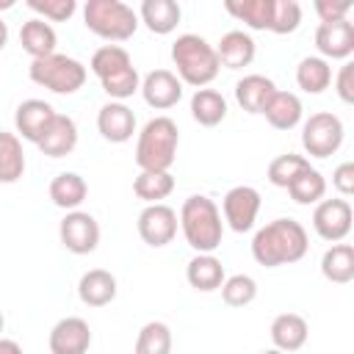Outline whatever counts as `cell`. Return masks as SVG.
<instances>
[{
    "label": "cell",
    "mask_w": 354,
    "mask_h": 354,
    "mask_svg": "<svg viewBox=\"0 0 354 354\" xmlns=\"http://www.w3.org/2000/svg\"><path fill=\"white\" fill-rule=\"evenodd\" d=\"M307 230L296 218H274L266 227H260L252 238V257L266 268L299 263L307 254Z\"/></svg>",
    "instance_id": "6da1fadb"
},
{
    "label": "cell",
    "mask_w": 354,
    "mask_h": 354,
    "mask_svg": "<svg viewBox=\"0 0 354 354\" xmlns=\"http://www.w3.org/2000/svg\"><path fill=\"white\" fill-rule=\"evenodd\" d=\"M177 221L185 235V243L196 254H213L221 246L224 221H221V210L216 207V202L210 196H205V194L188 196L180 207Z\"/></svg>",
    "instance_id": "7a4b0ae2"
},
{
    "label": "cell",
    "mask_w": 354,
    "mask_h": 354,
    "mask_svg": "<svg viewBox=\"0 0 354 354\" xmlns=\"http://www.w3.org/2000/svg\"><path fill=\"white\" fill-rule=\"evenodd\" d=\"M88 69L97 75L102 91L113 102H124L141 88L138 69L133 66V58L122 44H102L100 50H94Z\"/></svg>",
    "instance_id": "3957f363"
},
{
    "label": "cell",
    "mask_w": 354,
    "mask_h": 354,
    "mask_svg": "<svg viewBox=\"0 0 354 354\" xmlns=\"http://www.w3.org/2000/svg\"><path fill=\"white\" fill-rule=\"evenodd\" d=\"M171 64L177 66L180 83H188L194 88H205L207 83L216 80L221 64L213 50V44L196 33H183L171 44Z\"/></svg>",
    "instance_id": "277c9868"
},
{
    "label": "cell",
    "mask_w": 354,
    "mask_h": 354,
    "mask_svg": "<svg viewBox=\"0 0 354 354\" xmlns=\"http://www.w3.org/2000/svg\"><path fill=\"white\" fill-rule=\"evenodd\" d=\"M177 147H180L177 122L169 116H155L138 133L136 163L141 171H169L174 166Z\"/></svg>",
    "instance_id": "5b68a950"
},
{
    "label": "cell",
    "mask_w": 354,
    "mask_h": 354,
    "mask_svg": "<svg viewBox=\"0 0 354 354\" xmlns=\"http://www.w3.org/2000/svg\"><path fill=\"white\" fill-rule=\"evenodd\" d=\"M83 25L105 41H127L138 30V11L122 0H88L83 6Z\"/></svg>",
    "instance_id": "8992f818"
},
{
    "label": "cell",
    "mask_w": 354,
    "mask_h": 354,
    "mask_svg": "<svg viewBox=\"0 0 354 354\" xmlns=\"http://www.w3.org/2000/svg\"><path fill=\"white\" fill-rule=\"evenodd\" d=\"M28 77L36 86H41V88H47L53 94H75L77 88H83L88 72L77 58L64 55V53H53L47 58L30 61Z\"/></svg>",
    "instance_id": "52a82bcc"
},
{
    "label": "cell",
    "mask_w": 354,
    "mask_h": 354,
    "mask_svg": "<svg viewBox=\"0 0 354 354\" xmlns=\"http://www.w3.org/2000/svg\"><path fill=\"white\" fill-rule=\"evenodd\" d=\"M343 122L340 116L329 113V111H318L310 113L301 124V147L310 158H329L340 149L343 144Z\"/></svg>",
    "instance_id": "ba28073f"
},
{
    "label": "cell",
    "mask_w": 354,
    "mask_h": 354,
    "mask_svg": "<svg viewBox=\"0 0 354 354\" xmlns=\"http://www.w3.org/2000/svg\"><path fill=\"white\" fill-rule=\"evenodd\" d=\"M58 238L66 252L72 254H88L100 243V224L86 210H69L58 224Z\"/></svg>",
    "instance_id": "9c48e42d"
},
{
    "label": "cell",
    "mask_w": 354,
    "mask_h": 354,
    "mask_svg": "<svg viewBox=\"0 0 354 354\" xmlns=\"http://www.w3.org/2000/svg\"><path fill=\"white\" fill-rule=\"evenodd\" d=\"M221 213L230 230L249 232L260 213V191L252 185H235L221 199Z\"/></svg>",
    "instance_id": "30bf717a"
},
{
    "label": "cell",
    "mask_w": 354,
    "mask_h": 354,
    "mask_svg": "<svg viewBox=\"0 0 354 354\" xmlns=\"http://www.w3.org/2000/svg\"><path fill=\"white\" fill-rule=\"evenodd\" d=\"M313 230L329 243H340L351 232V205L348 199H321L313 210Z\"/></svg>",
    "instance_id": "8fae6325"
},
{
    "label": "cell",
    "mask_w": 354,
    "mask_h": 354,
    "mask_svg": "<svg viewBox=\"0 0 354 354\" xmlns=\"http://www.w3.org/2000/svg\"><path fill=\"white\" fill-rule=\"evenodd\" d=\"M177 224H180V221H177L174 207H169V205H163V202L147 205V207L138 213V221H136L141 241H144L147 246H152V249H160V246L171 243L174 235H177Z\"/></svg>",
    "instance_id": "7c38bea8"
},
{
    "label": "cell",
    "mask_w": 354,
    "mask_h": 354,
    "mask_svg": "<svg viewBox=\"0 0 354 354\" xmlns=\"http://www.w3.org/2000/svg\"><path fill=\"white\" fill-rule=\"evenodd\" d=\"M315 47L324 61H348L354 53V22H321L315 28Z\"/></svg>",
    "instance_id": "4fadbf2b"
},
{
    "label": "cell",
    "mask_w": 354,
    "mask_h": 354,
    "mask_svg": "<svg viewBox=\"0 0 354 354\" xmlns=\"http://www.w3.org/2000/svg\"><path fill=\"white\" fill-rule=\"evenodd\" d=\"M141 97L155 111H169L183 100V83L171 69H152L141 80Z\"/></svg>",
    "instance_id": "5bb4252c"
},
{
    "label": "cell",
    "mask_w": 354,
    "mask_h": 354,
    "mask_svg": "<svg viewBox=\"0 0 354 354\" xmlns=\"http://www.w3.org/2000/svg\"><path fill=\"white\" fill-rule=\"evenodd\" d=\"M50 354H86L91 346V329L83 318L66 315L50 329Z\"/></svg>",
    "instance_id": "9a60e30c"
},
{
    "label": "cell",
    "mask_w": 354,
    "mask_h": 354,
    "mask_svg": "<svg viewBox=\"0 0 354 354\" xmlns=\"http://www.w3.org/2000/svg\"><path fill=\"white\" fill-rule=\"evenodd\" d=\"M97 130L111 144H124L136 133V113L124 102H105L97 113Z\"/></svg>",
    "instance_id": "2e32d148"
},
{
    "label": "cell",
    "mask_w": 354,
    "mask_h": 354,
    "mask_svg": "<svg viewBox=\"0 0 354 354\" xmlns=\"http://www.w3.org/2000/svg\"><path fill=\"white\" fill-rule=\"evenodd\" d=\"M55 119V108L44 100H22L14 111V127L25 141H39L47 124Z\"/></svg>",
    "instance_id": "e0dca14e"
},
{
    "label": "cell",
    "mask_w": 354,
    "mask_h": 354,
    "mask_svg": "<svg viewBox=\"0 0 354 354\" xmlns=\"http://www.w3.org/2000/svg\"><path fill=\"white\" fill-rule=\"evenodd\" d=\"M36 147L47 155V158H64L77 147V124L72 116L66 113H55V119L47 124V130L41 133V138L36 141Z\"/></svg>",
    "instance_id": "ac0fdd59"
},
{
    "label": "cell",
    "mask_w": 354,
    "mask_h": 354,
    "mask_svg": "<svg viewBox=\"0 0 354 354\" xmlns=\"http://www.w3.org/2000/svg\"><path fill=\"white\" fill-rule=\"evenodd\" d=\"M213 50L218 55V64L227 66V69H243V66H249L254 61V53H257L254 39L246 30H227Z\"/></svg>",
    "instance_id": "d6986e66"
},
{
    "label": "cell",
    "mask_w": 354,
    "mask_h": 354,
    "mask_svg": "<svg viewBox=\"0 0 354 354\" xmlns=\"http://www.w3.org/2000/svg\"><path fill=\"white\" fill-rule=\"evenodd\" d=\"M268 335H271L274 348L290 354V351H299V348L307 343L310 326H307V321H304L299 313H279V315L271 321Z\"/></svg>",
    "instance_id": "ffe728a7"
},
{
    "label": "cell",
    "mask_w": 354,
    "mask_h": 354,
    "mask_svg": "<svg viewBox=\"0 0 354 354\" xmlns=\"http://www.w3.org/2000/svg\"><path fill=\"white\" fill-rule=\"evenodd\" d=\"M116 277L105 268H91L77 282V296L86 307H105L116 299Z\"/></svg>",
    "instance_id": "44dd1931"
},
{
    "label": "cell",
    "mask_w": 354,
    "mask_h": 354,
    "mask_svg": "<svg viewBox=\"0 0 354 354\" xmlns=\"http://www.w3.org/2000/svg\"><path fill=\"white\" fill-rule=\"evenodd\" d=\"M183 19V8L174 0H144L138 8V22L147 25V30L166 36L171 33Z\"/></svg>",
    "instance_id": "7402d4cb"
},
{
    "label": "cell",
    "mask_w": 354,
    "mask_h": 354,
    "mask_svg": "<svg viewBox=\"0 0 354 354\" xmlns=\"http://www.w3.org/2000/svg\"><path fill=\"white\" fill-rule=\"evenodd\" d=\"M301 113H304L301 100L293 91H279V88L271 94V100L263 108V116L274 130H293L301 122Z\"/></svg>",
    "instance_id": "603a6c76"
},
{
    "label": "cell",
    "mask_w": 354,
    "mask_h": 354,
    "mask_svg": "<svg viewBox=\"0 0 354 354\" xmlns=\"http://www.w3.org/2000/svg\"><path fill=\"white\" fill-rule=\"evenodd\" d=\"M185 279L194 290H202V293H210V290H218L221 282L227 279L224 274V266L216 254H194L185 266Z\"/></svg>",
    "instance_id": "cb8c5ba5"
},
{
    "label": "cell",
    "mask_w": 354,
    "mask_h": 354,
    "mask_svg": "<svg viewBox=\"0 0 354 354\" xmlns=\"http://www.w3.org/2000/svg\"><path fill=\"white\" fill-rule=\"evenodd\" d=\"M19 44L22 50L36 61V58H47L55 53V44H58V36H55V28L39 17L22 22L19 28Z\"/></svg>",
    "instance_id": "d4e9b609"
},
{
    "label": "cell",
    "mask_w": 354,
    "mask_h": 354,
    "mask_svg": "<svg viewBox=\"0 0 354 354\" xmlns=\"http://www.w3.org/2000/svg\"><path fill=\"white\" fill-rule=\"evenodd\" d=\"M274 91H277V83L266 75H243L235 83V100L246 113H263Z\"/></svg>",
    "instance_id": "484cf974"
},
{
    "label": "cell",
    "mask_w": 354,
    "mask_h": 354,
    "mask_svg": "<svg viewBox=\"0 0 354 354\" xmlns=\"http://www.w3.org/2000/svg\"><path fill=\"white\" fill-rule=\"evenodd\" d=\"M47 191H50L53 205L69 213V210H77L83 205V199L88 194V185H86V180L77 171H61V174H55L50 180Z\"/></svg>",
    "instance_id": "4316f807"
},
{
    "label": "cell",
    "mask_w": 354,
    "mask_h": 354,
    "mask_svg": "<svg viewBox=\"0 0 354 354\" xmlns=\"http://www.w3.org/2000/svg\"><path fill=\"white\" fill-rule=\"evenodd\" d=\"M321 274L335 285H348L354 279V246L343 241L332 243L321 257Z\"/></svg>",
    "instance_id": "83f0119b"
},
{
    "label": "cell",
    "mask_w": 354,
    "mask_h": 354,
    "mask_svg": "<svg viewBox=\"0 0 354 354\" xmlns=\"http://www.w3.org/2000/svg\"><path fill=\"white\" fill-rule=\"evenodd\" d=\"M191 116L202 127H216L227 119V100L216 88H196L191 97Z\"/></svg>",
    "instance_id": "f1b7e54d"
},
{
    "label": "cell",
    "mask_w": 354,
    "mask_h": 354,
    "mask_svg": "<svg viewBox=\"0 0 354 354\" xmlns=\"http://www.w3.org/2000/svg\"><path fill=\"white\" fill-rule=\"evenodd\" d=\"M227 14L243 22L252 30H268L274 17V0H227Z\"/></svg>",
    "instance_id": "f546056e"
},
{
    "label": "cell",
    "mask_w": 354,
    "mask_h": 354,
    "mask_svg": "<svg viewBox=\"0 0 354 354\" xmlns=\"http://www.w3.org/2000/svg\"><path fill=\"white\" fill-rule=\"evenodd\" d=\"M332 83V66L321 55H307L296 66V86L304 94H321Z\"/></svg>",
    "instance_id": "4dcf8cb0"
},
{
    "label": "cell",
    "mask_w": 354,
    "mask_h": 354,
    "mask_svg": "<svg viewBox=\"0 0 354 354\" xmlns=\"http://www.w3.org/2000/svg\"><path fill=\"white\" fill-rule=\"evenodd\" d=\"M25 174V152L17 133L0 130V183L11 185Z\"/></svg>",
    "instance_id": "1f68e13d"
},
{
    "label": "cell",
    "mask_w": 354,
    "mask_h": 354,
    "mask_svg": "<svg viewBox=\"0 0 354 354\" xmlns=\"http://www.w3.org/2000/svg\"><path fill=\"white\" fill-rule=\"evenodd\" d=\"M171 191H174L171 171H138V177L133 180V194L144 199L147 205H158Z\"/></svg>",
    "instance_id": "d6a6232c"
},
{
    "label": "cell",
    "mask_w": 354,
    "mask_h": 354,
    "mask_svg": "<svg viewBox=\"0 0 354 354\" xmlns=\"http://www.w3.org/2000/svg\"><path fill=\"white\" fill-rule=\"evenodd\" d=\"M288 194H290V199H293L296 205H318V202L324 199V194H326V180H324V174H321L318 169L307 166V169L288 185Z\"/></svg>",
    "instance_id": "836d02e7"
},
{
    "label": "cell",
    "mask_w": 354,
    "mask_h": 354,
    "mask_svg": "<svg viewBox=\"0 0 354 354\" xmlns=\"http://www.w3.org/2000/svg\"><path fill=\"white\" fill-rule=\"evenodd\" d=\"M136 354H171V329L163 321H147L138 329Z\"/></svg>",
    "instance_id": "e575fe53"
},
{
    "label": "cell",
    "mask_w": 354,
    "mask_h": 354,
    "mask_svg": "<svg viewBox=\"0 0 354 354\" xmlns=\"http://www.w3.org/2000/svg\"><path fill=\"white\" fill-rule=\"evenodd\" d=\"M307 166H310V160H307L304 155H296V152L277 155V158L268 163V183L277 185V188H288Z\"/></svg>",
    "instance_id": "d590c367"
},
{
    "label": "cell",
    "mask_w": 354,
    "mask_h": 354,
    "mask_svg": "<svg viewBox=\"0 0 354 354\" xmlns=\"http://www.w3.org/2000/svg\"><path fill=\"white\" fill-rule=\"evenodd\" d=\"M221 299L227 307H246L257 299V282L249 274H232L221 282Z\"/></svg>",
    "instance_id": "8d00e7d4"
},
{
    "label": "cell",
    "mask_w": 354,
    "mask_h": 354,
    "mask_svg": "<svg viewBox=\"0 0 354 354\" xmlns=\"http://www.w3.org/2000/svg\"><path fill=\"white\" fill-rule=\"evenodd\" d=\"M301 25V6L296 0H274V17H271V33L288 36Z\"/></svg>",
    "instance_id": "74e56055"
},
{
    "label": "cell",
    "mask_w": 354,
    "mask_h": 354,
    "mask_svg": "<svg viewBox=\"0 0 354 354\" xmlns=\"http://www.w3.org/2000/svg\"><path fill=\"white\" fill-rule=\"evenodd\" d=\"M28 8L44 22H66L77 11L75 0H28Z\"/></svg>",
    "instance_id": "f35d334b"
},
{
    "label": "cell",
    "mask_w": 354,
    "mask_h": 354,
    "mask_svg": "<svg viewBox=\"0 0 354 354\" xmlns=\"http://www.w3.org/2000/svg\"><path fill=\"white\" fill-rule=\"evenodd\" d=\"M315 14L321 17V22H337V19H348V11L354 8L351 0H315Z\"/></svg>",
    "instance_id": "ab89813d"
},
{
    "label": "cell",
    "mask_w": 354,
    "mask_h": 354,
    "mask_svg": "<svg viewBox=\"0 0 354 354\" xmlns=\"http://www.w3.org/2000/svg\"><path fill=\"white\" fill-rule=\"evenodd\" d=\"M332 188L340 194V199H348L354 194V163L346 160L332 171Z\"/></svg>",
    "instance_id": "60d3db41"
},
{
    "label": "cell",
    "mask_w": 354,
    "mask_h": 354,
    "mask_svg": "<svg viewBox=\"0 0 354 354\" xmlns=\"http://www.w3.org/2000/svg\"><path fill=\"white\" fill-rule=\"evenodd\" d=\"M335 91H337V97H340L346 105L354 102V64H351V61H346V64L340 66V72H337V77H335Z\"/></svg>",
    "instance_id": "b9f144b4"
},
{
    "label": "cell",
    "mask_w": 354,
    "mask_h": 354,
    "mask_svg": "<svg viewBox=\"0 0 354 354\" xmlns=\"http://www.w3.org/2000/svg\"><path fill=\"white\" fill-rule=\"evenodd\" d=\"M0 354H22V346L11 337H0Z\"/></svg>",
    "instance_id": "7bdbcfd3"
},
{
    "label": "cell",
    "mask_w": 354,
    "mask_h": 354,
    "mask_svg": "<svg viewBox=\"0 0 354 354\" xmlns=\"http://www.w3.org/2000/svg\"><path fill=\"white\" fill-rule=\"evenodd\" d=\"M6 41H8V25H6L3 17H0V50L6 47Z\"/></svg>",
    "instance_id": "ee69618b"
},
{
    "label": "cell",
    "mask_w": 354,
    "mask_h": 354,
    "mask_svg": "<svg viewBox=\"0 0 354 354\" xmlns=\"http://www.w3.org/2000/svg\"><path fill=\"white\" fill-rule=\"evenodd\" d=\"M260 354H285V351H279V348H266V351H260Z\"/></svg>",
    "instance_id": "f6af8a7d"
},
{
    "label": "cell",
    "mask_w": 354,
    "mask_h": 354,
    "mask_svg": "<svg viewBox=\"0 0 354 354\" xmlns=\"http://www.w3.org/2000/svg\"><path fill=\"white\" fill-rule=\"evenodd\" d=\"M11 6H14L11 0H3V3H0V8H11Z\"/></svg>",
    "instance_id": "bcb514c9"
},
{
    "label": "cell",
    "mask_w": 354,
    "mask_h": 354,
    "mask_svg": "<svg viewBox=\"0 0 354 354\" xmlns=\"http://www.w3.org/2000/svg\"><path fill=\"white\" fill-rule=\"evenodd\" d=\"M3 326H6V318H3V313H0V332H3Z\"/></svg>",
    "instance_id": "7dc6e473"
}]
</instances>
